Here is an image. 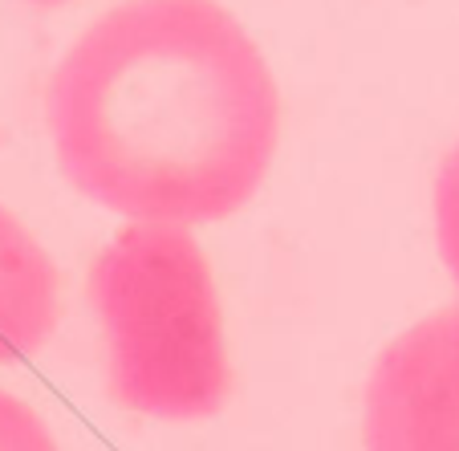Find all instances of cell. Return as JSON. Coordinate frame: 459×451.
Wrapping results in <instances>:
<instances>
[{"instance_id": "6da1fadb", "label": "cell", "mask_w": 459, "mask_h": 451, "mask_svg": "<svg viewBox=\"0 0 459 451\" xmlns=\"http://www.w3.org/2000/svg\"><path fill=\"white\" fill-rule=\"evenodd\" d=\"M57 167L143 224H212L252 200L281 134L256 41L216 0H126L49 82Z\"/></svg>"}, {"instance_id": "7a4b0ae2", "label": "cell", "mask_w": 459, "mask_h": 451, "mask_svg": "<svg viewBox=\"0 0 459 451\" xmlns=\"http://www.w3.org/2000/svg\"><path fill=\"white\" fill-rule=\"evenodd\" d=\"M90 301L110 346V395L155 419H204L228 399L216 285L183 224H130L98 252Z\"/></svg>"}, {"instance_id": "3957f363", "label": "cell", "mask_w": 459, "mask_h": 451, "mask_svg": "<svg viewBox=\"0 0 459 451\" xmlns=\"http://www.w3.org/2000/svg\"><path fill=\"white\" fill-rule=\"evenodd\" d=\"M366 451H459V301L378 354L362 399Z\"/></svg>"}, {"instance_id": "277c9868", "label": "cell", "mask_w": 459, "mask_h": 451, "mask_svg": "<svg viewBox=\"0 0 459 451\" xmlns=\"http://www.w3.org/2000/svg\"><path fill=\"white\" fill-rule=\"evenodd\" d=\"M57 325V269L9 208H0V362H25Z\"/></svg>"}, {"instance_id": "5b68a950", "label": "cell", "mask_w": 459, "mask_h": 451, "mask_svg": "<svg viewBox=\"0 0 459 451\" xmlns=\"http://www.w3.org/2000/svg\"><path fill=\"white\" fill-rule=\"evenodd\" d=\"M435 244L447 277L459 285V147H451L435 171Z\"/></svg>"}, {"instance_id": "8992f818", "label": "cell", "mask_w": 459, "mask_h": 451, "mask_svg": "<svg viewBox=\"0 0 459 451\" xmlns=\"http://www.w3.org/2000/svg\"><path fill=\"white\" fill-rule=\"evenodd\" d=\"M0 451H57L41 415L9 391H0Z\"/></svg>"}, {"instance_id": "52a82bcc", "label": "cell", "mask_w": 459, "mask_h": 451, "mask_svg": "<svg viewBox=\"0 0 459 451\" xmlns=\"http://www.w3.org/2000/svg\"><path fill=\"white\" fill-rule=\"evenodd\" d=\"M29 4H37V9H57V4H65V0H29Z\"/></svg>"}]
</instances>
